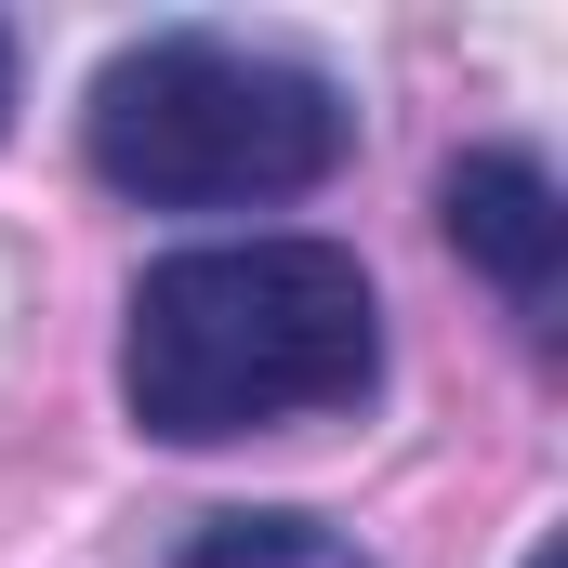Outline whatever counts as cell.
Here are the masks:
<instances>
[{"instance_id":"obj_1","label":"cell","mask_w":568,"mask_h":568,"mask_svg":"<svg viewBox=\"0 0 568 568\" xmlns=\"http://www.w3.org/2000/svg\"><path fill=\"white\" fill-rule=\"evenodd\" d=\"M371 384H384V291L344 239H199L133 278L120 410L159 449L331 424L371 410Z\"/></svg>"},{"instance_id":"obj_2","label":"cell","mask_w":568,"mask_h":568,"mask_svg":"<svg viewBox=\"0 0 568 568\" xmlns=\"http://www.w3.org/2000/svg\"><path fill=\"white\" fill-rule=\"evenodd\" d=\"M344 145H357L344 80L278 40H225V27H145L133 53H106L80 106L93 185H120L145 212H278L344 172Z\"/></svg>"},{"instance_id":"obj_3","label":"cell","mask_w":568,"mask_h":568,"mask_svg":"<svg viewBox=\"0 0 568 568\" xmlns=\"http://www.w3.org/2000/svg\"><path fill=\"white\" fill-rule=\"evenodd\" d=\"M436 225H449V252L476 278L516 304L529 344H556V317H568V199H556V172L529 145H463L436 172Z\"/></svg>"},{"instance_id":"obj_4","label":"cell","mask_w":568,"mask_h":568,"mask_svg":"<svg viewBox=\"0 0 568 568\" xmlns=\"http://www.w3.org/2000/svg\"><path fill=\"white\" fill-rule=\"evenodd\" d=\"M172 568H371V556L344 529H317V516H212Z\"/></svg>"},{"instance_id":"obj_5","label":"cell","mask_w":568,"mask_h":568,"mask_svg":"<svg viewBox=\"0 0 568 568\" xmlns=\"http://www.w3.org/2000/svg\"><path fill=\"white\" fill-rule=\"evenodd\" d=\"M0 120H13V27H0Z\"/></svg>"},{"instance_id":"obj_6","label":"cell","mask_w":568,"mask_h":568,"mask_svg":"<svg viewBox=\"0 0 568 568\" xmlns=\"http://www.w3.org/2000/svg\"><path fill=\"white\" fill-rule=\"evenodd\" d=\"M529 568H556V542H542V556H529Z\"/></svg>"}]
</instances>
